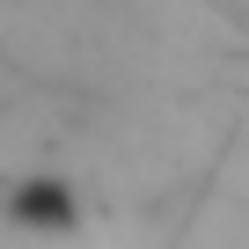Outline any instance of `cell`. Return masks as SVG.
Listing matches in <instances>:
<instances>
[{
    "instance_id": "cell-1",
    "label": "cell",
    "mask_w": 249,
    "mask_h": 249,
    "mask_svg": "<svg viewBox=\"0 0 249 249\" xmlns=\"http://www.w3.org/2000/svg\"><path fill=\"white\" fill-rule=\"evenodd\" d=\"M0 220H8L15 234H37V242L73 234V220H81V191H73L59 169H22L8 191H0Z\"/></svg>"
}]
</instances>
